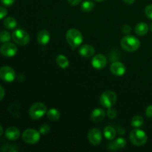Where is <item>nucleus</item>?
Segmentation results:
<instances>
[{
    "label": "nucleus",
    "mask_w": 152,
    "mask_h": 152,
    "mask_svg": "<svg viewBox=\"0 0 152 152\" xmlns=\"http://www.w3.org/2000/svg\"><path fill=\"white\" fill-rule=\"evenodd\" d=\"M122 48L127 52H134L139 49L140 46V42L134 36L126 35L123 37L120 42Z\"/></svg>",
    "instance_id": "nucleus-1"
},
{
    "label": "nucleus",
    "mask_w": 152,
    "mask_h": 152,
    "mask_svg": "<svg viewBox=\"0 0 152 152\" xmlns=\"http://www.w3.org/2000/svg\"><path fill=\"white\" fill-rule=\"evenodd\" d=\"M66 40L71 47L75 48L81 45V44L83 43V34L77 29L71 28L66 33Z\"/></svg>",
    "instance_id": "nucleus-2"
},
{
    "label": "nucleus",
    "mask_w": 152,
    "mask_h": 152,
    "mask_svg": "<svg viewBox=\"0 0 152 152\" xmlns=\"http://www.w3.org/2000/svg\"><path fill=\"white\" fill-rule=\"evenodd\" d=\"M129 139L133 145L136 146H142L146 143L148 140V137L144 131L137 128L131 132Z\"/></svg>",
    "instance_id": "nucleus-3"
},
{
    "label": "nucleus",
    "mask_w": 152,
    "mask_h": 152,
    "mask_svg": "<svg viewBox=\"0 0 152 152\" xmlns=\"http://www.w3.org/2000/svg\"><path fill=\"white\" fill-rule=\"evenodd\" d=\"M117 96L113 91H105L99 97V103L102 107L106 108H111L116 104Z\"/></svg>",
    "instance_id": "nucleus-4"
},
{
    "label": "nucleus",
    "mask_w": 152,
    "mask_h": 152,
    "mask_svg": "<svg viewBox=\"0 0 152 152\" xmlns=\"http://www.w3.org/2000/svg\"><path fill=\"white\" fill-rule=\"evenodd\" d=\"M47 106L42 102H35L29 109V116L33 120H39L47 114Z\"/></svg>",
    "instance_id": "nucleus-5"
},
{
    "label": "nucleus",
    "mask_w": 152,
    "mask_h": 152,
    "mask_svg": "<svg viewBox=\"0 0 152 152\" xmlns=\"http://www.w3.org/2000/svg\"><path fill=\"white\" fill-rule=\"evenodd\" d=\"M12 39L17 45L24 46L29 43L30 35L25 30L16 29L12 34Z\"/></svg>",
    "instance_id": "nucleus-6"
},
{
    "label": "nucleus",
    "mask_w": 152,
    "mask_h": 152,
    "mask_svg": "<svg viewBox=\"0 0 152 152\" xmlns=\"http://www.w3.org/2000/svg\"><path fill=\"white\" fill-rule=\"evenodd\" d=\"M40 135L39 132L33 129H28L24 131L22 134V140L24 142L28 144H36L39 141Z\"/></svg>",
    "instance_id": "nucleus-7"
},
{
    "label": "nucleus",
    "mask_w": 152,
    "mask_h": 152,
    "mask_svg": "<svg viewBox=\"0 0 152 152\" xmlns=\"http://www.w3.org/2000/svg\"><path fill=\"white\" fill-rule=\"evenodd\" d=\"M16 78V72L10 66H2L0 68V79L6 83H12Z\"/></svg>",
    "instance_id": "nucleus-8"
},
{
    "label": "nucleus",
    "mask_w": 152,
    "mask_h": 152,
    "mask_svg": "<svg viewBox=\"0 0 152 152\" xmlns=\"http://www.w3.org/2000/svg\"><path fill=\"white\" fill-rule=\"evenodd\" d=\"M18 51L17 47L11 42H5L0 47V53L5 57H13Z\"/></svg>",
    "instance_id": "nucleus-9"
},
{
    "label": "nucleus",
    "mask_w": 152,
    "mask_h": 152,
    "mask_svg": "<svg viewBox=\"0 0 152 152\" xmlns=\"http://www.w3.org/2000/svg\"><path fill=\"white\" fill-rule=\"evenodd\" d=\"M102 132L98 129H91L88 133V140L93 145H98L102 142Z\"/></svg>",
    "instance_id": "nucleus-10"
},
{
    "label": "nucleus",
    "mask_w": 152,
    "mask_h": 152,
    "mask_svg": "<svg viewBox=\"0 0 152 152\" xmlns=\"http://www.w3.org/2000/svg\"><path fill=\"white\" fill-rule=\"evenodd\" d=\"M91 65L95 69H103L107 65V59L103 54H96L91 60Z\"/></svg>",
    "instance_id": "nucleus-11"
},
{
    "label": "nucleus",
    "mask_w": 152,
    "mask_h": 152,
    "mask_svg": "<svg viewBox=\"0 0 152 152\" xmlns=\"http://www.w3.org/2000/svg\"><path fill=\"white\" fill-rule=\"evenodd\" d=\"M110 71L117 77H122L125 74L126 71V68L123 63L121 62H114L111 63L110 66Z\"/></svg>",
    "instance_id": "nucleus-12"
},
{
    "label": "nucleus",
    "mask_w": 152,
    "mask_h": 152,
    "mask_svg": "<svg viewBox=\"0 0 152 152\" xmlns=\"http://www.w3.org/2000/svg\"><path fill=\"white\" fill-rule=\"evenodd\" d=\"M105 111L102 108H95L91 114V120L95 123H99L104 120L105 117Z\"/></svg>",
    "instance_id": "nucleus-13"
},
{
    "label": "nucleus",
    "mask_w": 152,
    "mask_h": 152,
    "mask_svg": "<svg viewBox=\"0 0 152 152\" xmlns=\"http://www.w3.org/2000/svg\"><path fill=\"white\" fill-rule=\"evenodd\" d=\"M126 139L123 137H119L116 139L115 140L112 141V142L108 145V149L111 151H117V150L122 149L125 148L126 145Z\"/></svg>",
    "instance_id": "nucleus-14"
},
{
    "label": "nucleus",
    "mask_w": 152,
    "mask_h": 152,
    "mask_svg": "<svg viewBox=\"0 0 152 152\" xmlns=\"http://www.w3.org/2000/svg\"><path fill=\"white\" fill-rule=\"evenodd\" d=\"M50 39V34L47 30H41L37 34V41L41 45H46L48 44Z\"/></svg>",
    "instance_id": "nucleus-15"
},
{
    "label": "nucleus",
    "mask_w": 152,
    "mask_h": 152,
    "mask_svg": "<svg viewBox=\"0 0 152 152\" xmlns=\"http://www.w3.org/2000/svg\"><path fill=\"white\" fill-rule=\"evenodd\" d=\"M79 53L83 57L89 58L94 56L95 53V49L91 45H83L80 47Z\"/></svg>",
    "instance_id": "nucleus-16"
},
{
    "label": "nucleus",
    "mask_w": 152,
    "mask_h": 152,
    "mask_svg": "<svg viewBox=\"0 0 152 152\" xmlns=\"http://www.w3.org/2000/svg\"><path fill=\"white\" fill-rule=\"evenodd\" d=\"M5 137L9 140H16L20 137V132L17 128L14 126L9 127L5 132Z\"/></svg>",
    "instance_id": "nucleus-17"
},
{
    "label": "nucleus",
    "mask_w": 152,
    "mask_h": 152,
    "mask_svg": "<svg viewBox=\"0 0 152 152\" xmlns=\"http://www.w3.org/2000/svg\"><path fill=\"white\" fill-rule=\"evenodd\" d=\"M134 31L137 35L140 36V37L146 35L148 31V25L145 22H140L135 26Z\"/></svg>",
    "instance_id": "nucleus-18"
},
{
    "label": "nucleus",
    "mask_w": 152,
    "mask_h": 152,
    "mask_svg": "<svg viewBox=\"0 0 152 152\" xmlns=\"http://www.w3.org/2000/svg\"><path fill=\"white\" fill-rule=\"evenodd\" d=\"M56 64L62 69H65L69 66V60L65 55L59 54L56 56Z\"/></svg>",
    "instance_id": "nucleus-19"
},
{
    "label": "nucleus",
    "mask_w": 152,
    "mask_h": 152,
    "mask_svg": "<svg viewBox=\"0 0 152 152\" xmlns=\"http://www.w3.org/2000/svg\"><path fill=\"white\" fill-rule=\"evenodd\" d=\"M104 137L108 140H113L116 137L117 132L115 129L111 126H106L103 131Z\"/></svg>",
    "instance_id": "nucleus-20"
},
{
    "label": "nucleus",
    "mask_w": 152,
    "mask_h": 152,
    "mask_svg": "<svg viewBox=\"0 0 152 152\" xmlns=\"http://www.w3.org/2000/svg\"><path fill=\"white\" fill-rule=\"evenodd\" d=\"M3 25L7 29L13 30L17 26V21L12 16H8V17H6L4 19V22H3Z\"/></svg>",
    "instance_id": "nucleus-21"
},
{
    "label": "nucleus",
    "mask_w": 152,
    "mask_h": 152,
    "mask_svg": "<svg viewBox=\"0 0 152 152\" xmlns=\"http://www.w3.org/2000/svg\"><path fill=\"white\" fill-rule=\"evenodd\" d=\"M47 117L52 121H56L60 117V112L56 108H50L47 111Z\"/></svg>",
    "instance_id": "nucleus-22"
},
{
    "label": "nucleus",
    "mask_w": 152,
    "mask_h": 152,
    "mask_svg": "<svg viewBox=\"0 0 152 152\" xmlns=\"http://www.w3.org/2000/svg\"><path fill=\"white\" fill-rule=\"evenodd\" d=\"M95 4L92 1H90V0H86V1H84L81 4V10H83V12H90L94 8Z\"/></svg>",
    "instance_id": "nucleus-23"
},
{
    "label": "nucleus",
    "mask_w": 152,
    "mask_h": 152,
    "mask_svg": "<svg viewBox=\"0 0 152 152\" xmlns=\"http://www.w3.org/2000/svg\"><path fill=\"white\" fill-rule=\"evenodd\" d=\"M143 123H144L143 117H141V116L140 115L134 116L132 120V127L135 128V129L141 127V126L143 125Z\"/></svg>",
    "instance_id": "nucleus-24"
},
{
    "label": "nucleus",
    "mask_w": 152,
    "mask_h": 152,
    "mask_svg": "<svg viewBox=\"0 0 152 152\" xmlns=\"http://www.w3.org/2000/svg\"><path fill=\"white\" fill-rule=\"evenodd\" d=\"M12 36H10V33L8 31H2L0 32V42L5 43L8 42L10 40Z\"/></svg>",
    "instance_id": "nucleus-25"
},
{
    "label": "nucleus",
    "mask_w": 152,
    "mask_h": 152,
    "mask_svg": "<svg viewBox=\"0 0 152 152\" xmlns=\"http://www.w3.org/2000/svg\"><path fill=\"white\" fill-rule=\"evenodd\" d=\"M50 127L49 125L43 124L39 127V133L41 134L45 135L47 134H48V132H50Z\"/></svg>",
    "instance_id": "nucleus-26"
},
{
    "label": "nucleus",
    "mask_w": 152,
    "mask_h": 152,
    "mask_svg": "<svg viewBox=\"0 0 152 152\" xmlns=\"http://www.w3.org/2000/svg\"><path fill=\"white\" fill-rule=\"evenodd\" d=\"M107 116H108V118L110 119H114L117 115V111H116V109L113 108L112 107L111 108H108V111L106 112Z\"/></svg>",
    "instance_id": "nucleus-27"
},
{
    "label": "nucleus",
    "mask_w": 152,
    "mask_h": 152,
    "mask_svg": "<svg viewBox=\"0 0 152 152\" xmlns=\"http://www.w3.org/2000/svg\"><path fill=\"white\" fill-rule=\"evenodd\" d=\"M145 16L150 19H152V4H148L145 8Z\"/></svg>",
    "instance_id": "nucleus-28"
},
{
    "label": "nucleus",
    "mask_w": 152,
    "mask_h": 152,
    "mask_svg": "<svg viewBox=\"0 0 152 152\" xmlns=\"http://www.w3.org/2000/svg\"><path fill=\"white\" fill-rule=\"evenodd\" d=\"M122 31H123L124 34H129L132 32V27L129 25H123V28H122Z\"/></svg>",
    "instance_id": "nucleus-29"
},
{
    "label": "nucleus",
    "mask_w": 152,
    "mask_h": 152,
    "mask_svg": "<svg viewBox=\"0 0 152 152\" xmlns=\"http://www.w3.org/2000/svg\"><path fill=\"white\" fill-rule=\"evenodd\" d=\"M7 14V10L4 7H0V19L5 17Z\"/></svg>",
    "instance_id": "nucleus-30"
},
{
    "label": "nucleus",
    "mask_w": 152,
    "mask_h": 152,
    "mask_svg": "<svg viewBox=\"0 0 152 152\" xmlns=\"http://www.w3.org/2000/svg\"><path fill=\"white\" fill-rule=\"evenodd\" d=\"M145 114L148 118H152V105H148L145 110Z\"/></svg>",
    "instance_id": "nucleus-31"
},
{
    "label": "nucleus",
    "mask_w": 152,
    "mask_h": 152,
    "mask_svg": "<svg viewBox=\"0 0 152 152\" xmlns=\"http://www.w3.org/2000/svg\"><path fill=\"white\" fill-rule=\"evenodd\" d=\"M1 2L2 3V4H4V6H7V7H10L12 4L14 3L15 0H0Z\"/></svg>",
    "instance_id": "nucleus-32"
},
{
    "label": "nucleus",
    "mask_w": 152,
    "mask_h": 152,
    "mask_svg": "<svg viewBox=\"0 0 152 152\" xmlns=\"http://www.w3.org/2000/svg\"><path fill=\"white\" fill-rule=\"evenodd\" d=\"M68 1L70 4H71V5L76 6L77 5V4H80L82 1V0H68Z\"/></svg>",
    "instance_id": "nucleus-33"
},
{
    "label": "nucleus",
    "mask_w": 152,
    "mask_h": 152,
    "mask_svg": "<svg viewBox=\"0 0 152 152\" xmlns=\"http://www.w3.org/2000/svg\"><path fill=\"white\" fill-rule=\"evenodd\" d=\"M4 94H5V91H4V89L3 88L2 86H0V102L4 98Z\"/></svg>",
    "instance_id": "nucleus-34"
},
{
    "label": "nucleus",
    "mask_w": 152,
    "mask_h": 152,
    "mask_svg": "<svg viewBox=\"0 0 152 152\" xmlns=\"http://www.w3.org/2000/svg\"><path fill=\"white\" fill-rule=\"evenodd\" d=\"M123 1L127 4H132L134 3L135 0H123Z\"/></svg>",
    "instance_id": "nucleus-35"
},
{
    "label": "nucleus",
    "mask_w": 152,
    "mask_h": 152,
    "mask_svg": "<svg viewBox=\"0 0 152 152\" xmlns=\"http://www.w3.org/2000/svg\"><path fill=\"white\" fill-rule=\"evenodd\" d=\"M125 132H126V131H125V129H123V128H119L118 129V133L120 134V135L124 134Z\"/></svg>",
    "instance_id": "nucleus-36"
},
{
    "label": "nucleus",
    "mask_w": 152,
    "mask_h": 152,
    "mask_svg": "<svg viewBox=\"0 0 152 152\" xmlns=\"http://www.w3.org/2000/svg\"><path fill=\"white\" fill-rule=\"evenodd\" d=\"M3 134V128H2V126L0 125V136H1V134Z\"/></svg>",
    "instance_id": "nucleus-37"
},
{
    "label": "nucleus",
    "mask_w": 152,
    "mask_h": 152,
    "mask_svg": "<svg viewBox=\"0 0 152 152\" xmlns=\"http://www.w3.org/2000/svg\"><path fill=\"white\" fill-rule=\"evenodd\" d=\"M94 1H98V2H99V1H105V0H94Z\"/></svg>",
    "instance_id": "nucleus-38"
},
{
    "label": "nucleus",
    "mask_w": 152,
    "mask_h": 152,
    "mask_svg": "<svg viewBox=\"0 0 152 152\" xmlns=\"http://www.w3.org/2000/svg\"><path fill=\"white\" fill-rule=\"evenodd\" d=\"M150 29H151V32H152V23L151 24V26H150Z\"/></svg>",
    "instance_id": "nucleus-39"
}]
</instances>
